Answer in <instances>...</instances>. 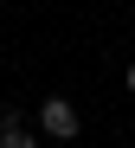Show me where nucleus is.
I'll list each match as a JSON object with an SVG mask.
<instances>
[{
  "label": "nucleus",
  "instance_id": "nucleus-1",
  "mask_svg": "<svg viewBox=\"0 0 135 148\" xmlns=\"http://www.w3.org/2000/svg\"><path fill=\"white\" fill-rule=\"evenodd\" d=\"M39 129H45L51 142H71V135H77V110H71V97H45V103H39Z\"/></svg>",
  "mask_w": 135,
  "mask_h": 148
},
{
  "label": "nucleus",
  "instance_id": "nucleus-2",
  "mask_svg": "<svg viewBox=\"0 0 135 148\" xmlns=\"http://www.w3.org/2000/svg\"><path fill=\"white\" fill-rule=\"evenodd\" d=\"M0 148H39V142L26 135V129H0Z\"/></svg>",
  "mask_w": 135,
  "mask_h": 148
},
{
  "label": "nucleus",
  "instance_id": "nucleus-3",
  "mask_svg": "<svg viewBox=\"0 0 135 148\" xmlns=\"http://www.w3.org/2000/svg\"><path fill=\"white\" fill-rule=\"evenodd\" d=\"M122 84H129V97H135V64H129V71H122Z\"/></svg>",
  "mask_w": 135,
  "mask_h": 148
}]
</instances>
